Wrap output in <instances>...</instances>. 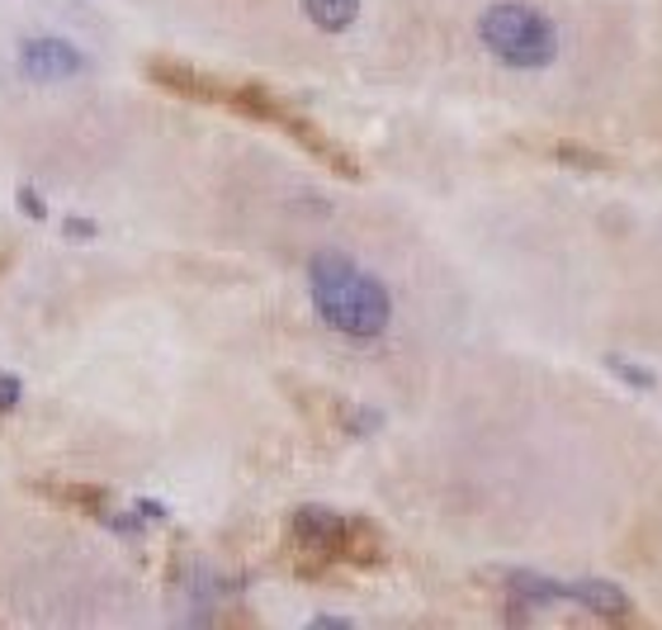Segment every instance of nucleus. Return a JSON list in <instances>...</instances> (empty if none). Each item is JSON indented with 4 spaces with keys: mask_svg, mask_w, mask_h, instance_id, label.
<instances>
[{
    "mask_svg": "<svg viewBox=\"0 0 662 630\" xmlns=\"http://www.w3.org/2000/svg\"><path fill=\"white\" fill-rule=\"evenodd\" d=\"M478 38L507 67H544L558 52V28L549 24V14L530 10L521 0H501V5L483 10Z\"/></svg>",
    "mask_w": 662,
    "mask_h": 630,
    "instance_id": "2",
    "label": "nucleus"
},
{
    "mask_svg": "<svg viewBox=\"0 0 662 630\" xmlns=\"http://www.w3.org/2000/svg\"><path fill=\"white\" fill-rule=\"evenodd\" d=\"M20 380H14V375H0V412H10L14 404H20Z\"/></svg>",
    "mask_w": 662,
    "mask_h": 630,
    "instance_id": "7",
    "label": "nucleus"
},
{
    "mask_svg": "<svg viewBox=\"0 0 662 630\" xmlns=\"http://www.w3.org/2000/svg\"><path fill=\"white\" fill-rule=\"evenodd\" d=\"M304 14L318 28H327V34H341V28L355 24L359 0H304Z\"/></svg>",
    "mask_w": 662,
    "mask_h": 630,
    "instance_id": "6",
    "label": "nucleus"
},
{
    "mask_svg": "<svg viewBox=\"0 0 662 630\" xmlns=\"http://www.w3.org/2000/svg\"><path fill=\"white\" fill-rule=\"evenodd\" d=\"M20 67H24V77H34V81H67V77H81L85 71V57H81V48H71L67 38L43 34V38H28L20 48Z\"/></svg>",
    "mask_w": 662,
    "mask_h": 630,
    "instance_id": "4",
    "label": "nucleus"
},
{
    "mask_svg": "<svg viewBox=\"0 0 662 630\" xmlns=\"http://www.w3.org/2000/svg\"><path fill=\"white\" fill-rule=\"evenodd\" d=\"M308 284H312L318 318L341 337H379L388 327V318H393V299H388V290L369 276L365 266H355L351 256H341V252L312 256Z\"/></svg>",
    "mask_w": 662,
    "mask_h": 630,
    "instance_id": "1",
    "label": "nucleus"
},
{
    "mask_svg": "<svg viewBox=\"0 0 662 630\" xmlns=\"http://www.w3.org/2000/svg\"><path fill=\"white\" fill-rule=\"evenodd\" d=\"M67 233H71V237H81V233H95V228H91V223H81V219H71V223H67Z\"/></svg>",
    "mask_w": 662,
    "mask_h": 630,
    "instance_id": "9",
    "label": "nucleus"
},
{
    "mask_svg": "<svg viewBox=\"0 0 662 630\" xmlns=\"http://www.w3.org/2000/svg\"><path fill=\"white\" fill-rule=\"evenodd\" d=\"M572 597H578L582 607H592L596 617H611V621L629 617L625 593H620V588H611V583H601V579H587V583H578V588H572Z\"/></svg>",
    "mask_w": 662,
    "mask_h": 630,
    "instance_id": "5",
    "label": "nucleus"
},
{
    "mask_svg": "<svg viewBox=\"0 0 662 630\" xmlns=\"http://www.w3.org/2000/svg\"><path fill=\"white\" fill-rule=\"evenodd\" d=\"M294 546L308 550L312 560H341V564H379L383 540L369 522L341 517L331 508H298L294 512Z\"/></svg>",
    "mask_w": 662,
    "mask_h": 630,
    "instance_id": "3",
    "label": "nucleus"
},
{
    "mask_svg": "<svg viewBox=\"0 0 662 630\" xmlns=\"http://www.w3.org/2000/svg\"><path fill=\"white\" fill-rule=\"evenodd\" d=\"M20 205L28 209V219H43V213H48V209L38 205V195H34V190H20Z\"/></svg>",
    "mask_w": 662,
    "mask_h": 630,
    "instance_id": "8",
    "label": "nucleus"
}]
</instances>
